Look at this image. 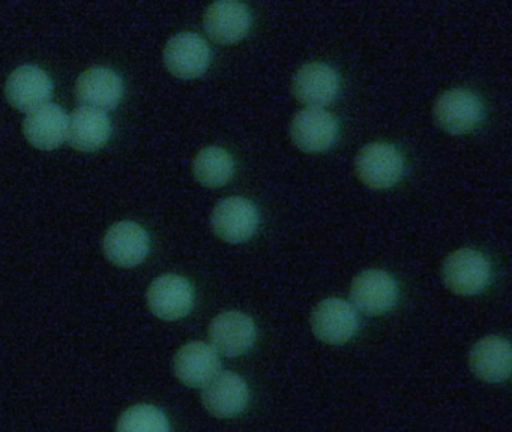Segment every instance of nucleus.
<instances>
[{"instance_id":"obj_1","label":"nucleus","mask_w":512,"mask_h":432,"mask_svg":"<svg viewBox=\"0 0 512 432\" xmlns=\"http://www.w3.org/2000/svg\"><path fill=\"white\" fill-rule=\"evenodd\" d=\"M355 170L368 188L388 189L397 185L404 174L400 150L389 143H371L356 156Z\"/></svg>"},{"instance_id":"obj_2","label":"nucleus","mask_w":512,"mask_h":432,"mask_svg":"<svg viewBox=\"0 0 512 432\" xmlns=\"http://www.w3.org/2000/svg\"><path fill=\"white\" fill-rule=\"evenodd\" d=\"M449 290L463 296L481 293L490 284L491 266L479 251L461 248L448 255L442 267Z\"/></svg>"},{"instance_id":"obj_3","label":"nucleus","mask_w":512,"mask_h":432,"mask_svg":"<svg viewBox=\"0 0 512 432\" xmlns=\"http://www.w3.org/2000/svg\"><path fill=\"white\" fill-rule=\"evenodd\" d=\"M484 107L481 99L466 89H451L437 98L434 117L437 125L452 135L467 134L481 123Z\"/></svg>"},{"instance_id":"obj_4","label":"nucleus","mask_w":512,"mask_h":432,"mask_svg":"<svg viewBox=\"0 0 512 432\" xmlns=\"http://www.w3.org/2000/svg\"><path fill=\"white\" fill-rule=\"evenodd\" d=\"M146 302L152 314L161 320L176 321L187 317L194 306V290L184 276L167 273L149 285Z\"/></svg>"},{"instance_id":"obj_5","label":"nucleus","mask_w":512,"mask_h":432,"mask_svg":"<svg viewBox=\"0 0 512 432\" xmlns=\"http://www.w3.org/2000/svg\"><path fill=\"white\" fill-rule=\"evenodd\" d=\"M358 326L356 309L338 297L322 300L311 314V329L326 344H346L356 335Z\"/></svg>"},{"instance_id":"obj_6","label":"nucleus","mask_w":512,"mask_h":432,"mask_svg":"<svg viewBox=\"0 0 512 432\" xmlns=\"http://www.w3.org/2000/svg\"><path fill=\"white\" fill-rule=\"evenodd\" d=\"M103 249L107 260L115 266H139L151 252V237L137 222H116L104 236Z\"/></svg>"},{"instance_id":"obj_7","label":"nucleus","mask_w":512,"mask_h":432,"mask_svg":"<svg viewBox=\"0 0 512 432\" xmlns=\"http://www.w3.org/2000/svg\"><path fill=\"white\" fill-rule=\"evenodd\" d=\"M164 63L170 74L191 80L205 74L209 68L211 48L197 33H178L169 39L164 48Z\"/></svg>"},{"instance_id":"obj_8","label":"nucleus","mask_w":512,"mask_h":432,"mask_svg":"<svg viewBox=\"0 0 512 432\" xmlns=\"http://www.w3.org/2000/svg\"><path fill=\"white\" fill-rule=\"evenodd\" d=\"M211 224L220 239L229 243L247 242L259 227V213L247 198H224L215 206Z\"/></svg>"},{"instance_id":"obj_9","label":"nucleus","mask_w":512,"mask_h":432,"mask_svg":"<svg viewBox=\"0 0 512 432\" xmlns=\"http://www.w3.org/2000/svg\"><path fill=\"white\" fill-rule=\"evenodd\" d=\"M5 95L14 108L31 113L49 104L53 95V81L50 75L38 66H20L8 77Z\"/></svg>"},{"instance_id":"obj_10","label":"nucleus","mask_w":512,"mask_h":432,"mask_svg":"<svg viewBox=\"0 0 512 432\" xmlns=\"http://www.w3.org/2000/svg\"><path fill=\"white\" fill-rule=\"evenodd\" d=\"M290 137L304 152H323L337 141V119L323 108H304L293 116Z\"/></svg>"},{"instance_id":"obj_11","label":"nucleus","mask_w":512,"mask_h":432,"mask_svg":"<svg viewBox=\"0 0 512 432\" xmlns=\"http://www.w3.org/2000/svg\"><path fill=\"white\" fill-rule=\"evenodd\" d=\"M257 330L253 318L244 312L226 311L212 320L209 341L217 353L227 357L241 356L253 348Z\"/></svg>"},{"instance_id":"obj_12","label":"nucleus","mask_w":512,"mask_h":432,"mask_svg":"<svg viewBox=\"0 0 512 432\" xmlns=\"http://www.w3.org/2000/svg\"><path fill=\"white\" fill-rule=\"evenodd\" d=\"M350 297L359 311L383 315L397 305V282L383 270H365L353 279Z\"/></svg>"},{"instance_id":"obj_13","label":"nucleus","mask_w":512,"mask_h":432,"mask_svg":"<svg viewBox=\"0 0 512 432\" xmlns=\"http://www.w3.org/2000/svg\"><path fill=\"white\" fill-rule=\"evenodd\" d=\"M202 401L212 416L232 419L247 408L250 389L241 375L224 371L203 387Z\"/></svg>"},{"instance_id":"obj_14","label":"nucleus","mask_w":512,"mask_h":432,"mask_svg":"<svg viewBox=\"0 0 512 432\" xmlns=\"http://www.w3.org/2000/svg\"><path fill=\"white\" fill-rule=\"evenodd\" d=\"M293 95L307 108L331 104L340 90L337 71L326 63L313 62L302 66L292 83Z\"/></svg>"},{"instance_id":"obj_15","label":"nucleus","mask_w":512,"mask_h":432,"mask_svg":"<svg viewBox=\"0 0 512 432\" xmlns=\"http://www.w3.org/2000/svg\"><path fill=\"white\" fill-rule=\"evenodd\" d=\"M122 78L113 69L104 66L86 69L76 83V96L83 107L95 108L106 113L118 107L124 96Z\"/></svg>"},{"instance_id":"obj_16","label":"nucleus","mask_w":512,"mask_h":432,"mask_svg":"<svg viewBox=\"0 0 512 432\" xmlns=\"http://www.w3.org/2000/svg\"><path fill=\"white\" fill-rule=\"evenodd\" d=\"M173 369L185 386L205 387L220 374L221 360L211 344L193 341L176 353Z\"/></svg>"},{"instance_id":"obj_17","label":"nucleus","mask_w":512,"mask_h":432,"mask_svg":"<svg viewBox=\"0 0 512 432\" xmlns=\"http://www.w3.org/2000/svg\"><path fill=\"white\" fill-rule=\"evenodd\" d=\"M203 23L212 41L218 44H235L250 32L251 12L241 2H215L206 9Z\"/></svg>"},{"instance_id":"obj_18","label":"nucleus","mask_w":512,"mask_h":432,"mask_svg":"<svg viewBox=\"0 0 512 432\" xmlns=\"http://www.w3.org/2000/svg\"><path fill=\"white\" fill-rule=\"evenodd\" d=\"M469 365L473 374L482 381L502 383L511 375V344L500 336L482 338L470 351Z\"/></svg>"},{"instance_id":"obj_19","label":"nucleus","mask_w":512,"mask_h":432,"mask_svg":"<svg viewBox=\"0 0 512 432\" xmlns=\"http://www.w3.org/2000/svg\"><path fill=\"white\" fill-rule=\"evenodd\" d=\"M68 132V114L58 104L43 105L31 111L23 122L26 140L41 150L58 149Z\"/></svg>"},{"instance_id":"obj_20","label":"nucleus","mask_w":512,"mask_h":432,"mask_svg":"<svg viewBox=\"0 0 512 432\" xmlns=\"http://www.w3.org/2000/svg\"><path fill=\"white\" fill-rule=\"evenodd\" d=\"M112 137V122L104 111L80 107L68 116L67 140L80 152H97Z\"/></svg>"},{"instance_id":"obj_21","label":"nucleus","mask_w":512,"mask_h":432,"mask_svg":"<svg viewBox=\"0 0 512 432\" xmlns=\"http://www.w3.org/2000/svg\"><path fill=\"white\" fill-rule=\"evenodd\" d=\"M193 173L202 185L220 188L232 180L235 174V161L223 147H205L194 158Z\"/></svg>"},{"instance_id":"obj_22","label":"nucleus","mask_w":512,"mask_h":432,"mask_svg":"<svg viewBox=\"0 0 512 432\" xmlns=\"http://www.w3.org/2000/svg\"><path fill=\"white\" fill-rule=\"evenodd\" d=\"M116 432H170L169 420L160 408L134 405L119 417Z\"/></svg>"}]
</instances>
